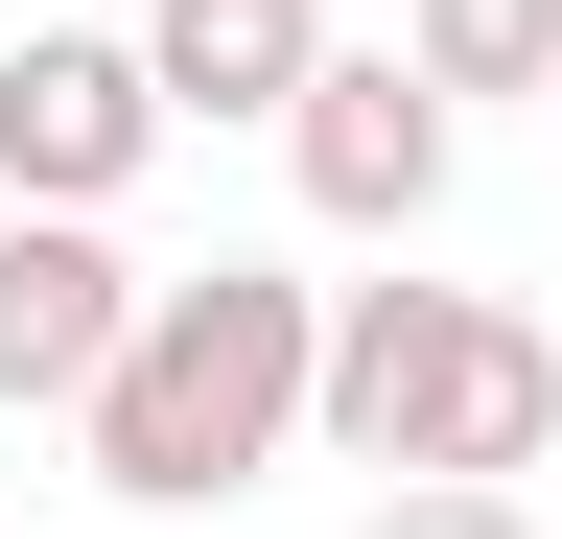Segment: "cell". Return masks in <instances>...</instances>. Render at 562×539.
<instances>
[{
    "label": "cell",
    "instance_id": "1",
    "mask_svg": "<svg viewBox=\"0 0 562 539\" xmlns=\"http://www.w3.org/2000/svg\"><path fill=\"white\" fill-rule=\"evenodd\" d=\"M70 446H94V493H117V516H235L281 446H328V282H281V258L165 282Z\"/></svg>",
    "mask_w": 562,
    "mask_h": 539
},
{
    "label": "cell",
    "instance_id": "2",
    "mask_svg": "<svg viewBox=\"0 0 562 539\" xmlns=\"http://www.w3.org/2000/svg\"><path fill=\"white\" fill-rule=\"evenodd\" d=\"M328 446L351 469H562V328L469 282H328Z\"/></svg>",
    "mask_w": 562,
    "mask_h": 539
},
{
    "label": "cell",
    "instance_id": "3",
    "mask_svg": "<svg viewBox=\"0 0 562 539\" xmlns=\"http://www.w3.org/2000/svg\"><path fill=\"white\" fill-rule=\"evenodd\" d=\"M165 71H140V24H24L0 47V212H117L140 165H165Z\"/></svg>",
    "mask_w": 562,
    "mask_h": 539
},
{
    "label": "cell",
    "instance_id": "4",
    "mask_svg": "<svg viewBox=\"0 0 562 539\" xmlns=\"http://www.w3.org/2000/svg\"><path fill=\"white\" fill-rule=\"evenodd\" d=\"M281 165H305V212L328 235H422V212H446V165H469V94L446 71H422V47H328V94L305 117H281Z\"/></svg>",
    "mask_w": 562,
    "mask_h": 539
},
{
    "label": "cell",
    "instance_id": "5",
    "mask_svg": "<svg viewBox=\"0 0 562 539\" xmlns=\"http://www.w3.org/2000/svg\"><path fill=\"white\" fill-rule=\"evenodd\" d=\"M140 258H117V212H0V398L24 423H94V375L140 352Z\"/></svg>",
    "mask_w": 562,
    "mask_h": 539
},
{
    "label": "cell",
    "instance_id": "6",
    "mask_svg": "<svg viewBox=\"0 0 562 539\" xmlns=\"http://www.w3.org/2000/svg\"><path fill=\"white\" fill-rule=\"evenodd\" d=\"M328 47H351L328 0H140V71H165L188 117H305Z\"/></svg>",
    "mask_w": 562,
    "mask_h": 539
},
{
    "label": "cell",
    "instance_id": "7",
    "mask_svg": "<svg viewBox=\"0 0 562 539\" xmlns=\"http://www.w3.org/2000/svg\"><path fill=\"white\" fill-rule=\"evenodd\" d=\"M398 47H422L469 117H492V94H562V0H398Z\"/></svg>",
    "mask_w": 562,
    "mask_h": 539
},
{
    "label": "cell",
    "instance_id": "8",
    "mask_svg": "<svg viewBox=\"0 0 562 539\" xmlns=\"http://www.w3.org/2000/svg\"><path fill=\"white\" fill-rule=\"evenodd\" d=\"M351 539H539V493H516V469H398Z\"/></svg>",
    "mask_w": 562,
    "mask_h": 539
}]
</instances>
